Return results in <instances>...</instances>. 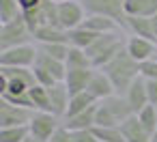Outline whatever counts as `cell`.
<instances>
[{"label": "cell", "instance_id": "6da1fadb", "mask_svg": "<svg viewBox=\"0 0 157 142\" xmlns=\"http://www.w3.org/2000/svg\"><path fill=\"white\" fill-rule=\"evenodd\" d=\"M99 71H103V73L112 80V84H114V88H116V95H125L127 88L140 78V63H136V60L127 54V50H123L108 67H103V69H99Z\"/></svg>", "mask_w": 157, "mask_h": 142}, {"label": "cell", "instance_id": "7a4b0ae2", "mask_svg": "<svg viewBox=\"0 0 157 142\" xmlns=\"http://www.w3.org/2000/svg\"><path fill=\"white\" fill-rule=\"evenodd\" d=\"M129 116H133V112H131L127 99L123 95H114V97L97 103L95 127H121Z\"/></svg>", "mask_w": 157, "mask_h": 142}, {"label": "cell", "instance_id": "3957f363", "mask_svg": "<svg viewBox=\"0 0 157 142\" xmlns=\"http://www.w3.org/2000/svg\"><path fill=\"white\" fill-rule=\"evenodd\" d=\"M30 41H35V37H33L28 24L24 22V17L0 24V52L20 48V45H28Z\"/></svg>", "mask_w": 157, "mask_h": 142}, {"label": "cell", "instance_id": "277c9868", "mask_svg": "<svg viewBox=\"0 0 157 142\" xmlns=\"http://www.w3.org/2000/svg\"><path fill=\"white\" fill-rule=\"evenodd\" d=\"M80 5L88 15H105L116 20L125 30V0H80Z\"/></svg>", "mask_w": 157, "mask_h": 142}, {"label": "cell", "instance_id": "5b68a950", "mask_svg": "<svg viewBox=\"0 0 157 142\" xmlns=\"http://www.w3.org/2000/svg\"><path fill=\"white\" fill-rule=\"evenodd\" d=\"M39 56V48L28 43V45H20V48H11L0 52V67H24V69H33Z\"/></svg>", "mask_w": 157, "mask_h": 142}, {"label": "cell", "instance_id": "8992f818", "mask_svg": "<svg viewBox=\"0 0 157 142\" xmlns=\"http://www.w3.org/2000/svg\"><path fill=\"white\" fill-rule=\"evenodd\" d=\"M63 127V118H58L52 112H35L28 129H30V138L41 140V142H50L52 136Z\"/></svg>", "mask_w": 157, "mask_h": 142}, {"label": "cell", "instance_id": "52a82bcc", "mask_svg": "<svg viewBox=\"0 0 157 142\" xmlns=\"http://www.w3.org/2000/svg\"><path fill=\"white\" fill-rule=\"evenodd\" d=\"M35 116V110L30 108H20L11 106L7 101L0 99V129H9V127H28Z\"/></svg>", "mask_w": 157, "mask_h": 142}, {"label": "cell", "instance_id": "ba28073f", "mask_svg": "<svg viewBox=\"0 0 157 142\" xmlns=\"http://www.w3.org/2000/svg\"><path fill=\"white\" fill-rule=\"evenodd\" d=\"M86 11L84 7L80 5V0H67V2H60L58 5V24L60 28L65 30H75L84 24L86 20Z\"/></svg>", "mask_w": 157, "mask_h": 142}, {"label": "cell", "instance_id": "9c48e42d", "mask_svg": "<svg viewBox=\"0 0 157 142\" xmlns=\"http://www.w3.org/2000/svg\"><path fill=\"white\" fill-rule=\"evenodd\" d=\"M125 50H127V54H129L136 63H140V65L157 56V43H155V41H148V39H142V37H133V35L127 37Z\"/></svg>", "mask_w": 157, "mask_h": 142}, {"label": "cell", "instance_id": "30bf717a", "mask_svg": "<svg viewBox=\"0 0 157 142\" xmlns=\"http://www.w3.org/2000/svg\"><path fill=\"white\" fill-rule=\"evenodd\" d=\"M125 99H127V103H129V108H131V112L133 114H140L146 106H151V101H148V88H146V80L140 75L129 88H127V93L123 95Z\"/></svg>", "mask_w": 157, "mask_h": 142}, {"label": "cell", "instance_id": "8fae6325", "mask_svg": "<svg viewBox=\"0 0 157 142\" xmlns=\"http://www.w3.org/2000/svg\"><path fill=\"white\" fill-rule=\"evenodd\" d=\"M86 93H90V95L95 97V101H105V99H110V97L116 95V88H114L112 80H110L103 71L95 69V71H93V78H90V82H88Z\"/></svg>", "mask_w": 157, "mask_h": 142}, {"label": "cell", "instance_id": "7c38bea8", "mask_svg": "<svg viewBox=\"0 0 157 142\" xmlns=\"http://www.w3.org/2000/svg\"><path fill=\"white\" fill-rule=\"evenodd\" d=\"M50 93V103H52V114H56L58 118L65 121L67 116V110H69V101H71V95L65 86V82H58L54 84L52 88H48Z\"/></svg>", "mask_w": 157, "mask_h": 142}, {"label": "cell", "instance_id": "4fadbf2b", "mask_svg": "<svg viewBox=\"0 0 157 142\" xmlns=\"http://www.w3.org/2000/svg\"><path fill=\"white\" fill-rule=\"evenodd\" d=\"M93 71L95 69H75V71H67V78H65V86L69 90L71 97L80 95V93H86L88 88V82L93 78Z\"/></svg>", "mask_w": 157, "mask_h": 142}, {"label": "cell", "instance_id": "5bb4252c", "mask_svg": "<svg viewBox=\"0 0 157 142\" xmlns=\"http://www.w3.org/2000/svg\"><path fill=\"white\" fill-rule=\"evenodd\" d=\"M118 129H121L125 142H151V133L144 129V125L140 123V118H138L136 114L129 116Z\"/></svg>", "mask_w": 157, "mask_h": 142}, {"label": "cell", "instance_id": "9a60e30c", "mask_svg": "<svg viewBox=\"0 0 157 142\" xmlns=\"http://www.w3.org/2000/svg\"><path fill=\"white\" fill-rule=\"evenodd\" d=\"M86 30L95 33V35H110V33H118L123 26L112 20V17H105V15H86L84 24H82Z\"/></svg>", "mask_w": 157, "mask_h": 142}, {"label": "cell", "instance_id": "2e32d148", "mask_svg": "<svg viewBox=\"0 0 157 142\" xmlns=\"http://www.w3.org/2000/svg\"><path fill=\"white\" fill-rule=\"evenodd\" d=\"M95 121H97V103H95L93 108H88L86 112H80V114H75V116H71V118H65L63 125H65L69 131L78 133V131H88V129H93V127H95Z\"/></svg>", "mask_w": 157, "mask_h": 142}, {"label": "cell", "instance_id": "e0dca14e", "mask_svg": "<svg viewBox=\"0 0 157 142\" xmlns=\"http://www.w3.org/2000/svg\"><path fill=\"white\" fill-rule=\"evenodd\" d=\"M125 15L127 17H155L157 0H125Z\"/></svg>", "mask_w": 157, "mask_h": 142}, {"label": "cell", "instance_id": "ac0fdd59", "mask_svg": "<svg viewBox=\"0 0 157 142\" xmlns=\"http://www.w3.org/2000/svg\"><path fill=\"white\" fill-rule=\"evenodd\" d=\"M37 45H48V43H67L69 45V30L60 26H45L35 33Z\"/></svg>", "mask_w": 157, "mask_h": 142}, {"label": "cell", "instance_id": "d6986e66", "mask_svg": "<svg viewBox=\"0 0 157 142\" xmlns=\"http://www.w3.org/2000/svg\"><path fill=\"white\" fill-rule=\"evenodd\" d=\"M37 67H41V69H45L56 82H65V78H67V65L63 63V60H56V58H52V56H48V54H43V52H39V56H37V63H35Z\"/></svg>", "mask_w": 157, "mask_h": 142}, {"label": "cell", "instance_id": "ffe728a7", "mask_svg": "<svg viewBox=\"0 0 157 142\" xmlns=\"http://www.w3.org/2000/svg\"><path fill=\"white\" fill-rule=\"evenodd\" d=\"M0 75L9 82H20L26 84L28 88L37 86V78L33 69H24V67H0Z\"/></svg>", "mask_w": 157, "mask_h": 142}, {"label": "cell", "instance_id": "44dd1931", "mask_svg": "<svg viewBox=\"0 0 157 142\" xmlns=\"http://www.w3.org/2000/svg\"><path fill=\"white\" fill-rule=\"evenodd\" d=\"M125 30H129L133 37L155 41L153 39V20L151 17H127L125 20Z\"/></svg>", "mask_w": 157, "mask_h": 142}, {"label": "cell", "instance_id": "7402d4cb", "mask_svg": "<svg viewBox=\"0 0 157 142\" xmlns=\"http://www.w3.org/2000/svg\"><path fill=\"white\" fill-rule=\"evenodd\" d=\"M67 71H75V69H93V60L86 54V50L80 48H69V54L65 58Z\"/></svg>", "mask_w": 157, "mask_h": 142}, {"label": "cell", "instance_id": "603a6c76", "mask_svg": "<svg viewBox=\"0 0 157 142\" xmlns=\"http://www.w3.org/2000/svg\"><path fill=\"white\" fill-rule=\"evenodd\" d=\"M99 39V35L86 30L84 26L75 28V30H69V45L71 48H80V50H88L95 41Z\"/></svg>", "mask_w": 157, "mask_h": 142}, {"label": "cell", "instance_id": "cb8c5ba5", "mask_svg": "<svg viewBox=\"0 0 157 142\" xmlns=\"http://www.w3.org/2000/svg\"><path fill=\"white\" fill-rule=\"evenodd\" d=\"M30 95V103L35 112H52V103H50V93L43 86H33L28 90Z\"/></svg>", "mask_w": 157, "mask_h": 142}, {"label": "cell", "instance_id": "d4e9b609", "mask_svg": "<svg viewBox=\"0 0 157 142\" xmlns=\"http://www.w3.org/2000/svg\"><path fill=\"white\" fill-rule=\"evenodd\" d=\"M95 103H99V101H95V97H93L90 93H80V95L71 97L69 110H67V116H65V118H71V116H75V114H80V112H86V110L93 108Z\"/></svg>", "mask_w": 157, "mask_h": 142}, {"label": "cell", "instance_id": "484cf974", "mask_svg": "<svg viewBox=\"0 0 157 142\" xmlns=\"http://www.w3.org/2000/svg\"><path fill=\"white\" fill-rule=\"evenodd\" d=\"M22 17V9L17 0H0V24Z\"/></svg>", "mask_w": 157, "mask_h": 142}, {"label": "cell", "instance_id": "4316f807", "mask_svg": "<svg viewBox=\"0 0 157 142\" xmlns=\"http://www.w3.org/2000/svg\"><path fill=\"white\" fill-rule=\"evenodd\" d=\"M30 138L28 127H9L0 129V142H26Z\"/></svg>", "mask_w": 157, "mask_h": 142}, {"label": "cell", "instance_id": "83f0119b", "mask_svg": "<svg viewBox=\"0 0 157 142\" xmlns=\"http://www.w3.org/2000/svg\"><path fill=\"white\" fill-rule=\"evenodd\" d=\"M93 133L99 142H125L118 127H93Z\"/></svg>", "mask_w": 157, "mask_h": 142}, {"label": "cell", "instance_id": "f1b7e54d", "mask_svg": "<svg viewBox=\"0 0 157 142\" xmlns=\"http://www.w3.org/2000/svg\"><path fill=\"white\" fill-rule=\"evenodd\" d=\"M37 48H39V52H43V54H48V56L65 63L71 45H67V43H48V45H37Z\"/></svg>", "mask_w": 157, "mask_h": 142}, {"label": "cell", "instance_id": "f546056e", "mask_svg": "<svg viewBox=\"0 0 157 142\" xmlns=\"http://www.w3.org/2000/svg\"><path fill=\"white\" fill-rule=\"evenodd\" d=\"M138 118H140V123L144 125V129L153 136L155 133V129H157V110H155V106H146L140 114H136Z\"/></svg>", "mask_w": 157, "mask_h": 142}, {"label": "cell", "instance_id": "4dcf8cb0", "mask_svg": "<svg viewBox=\"0 0 157 142\" xmlns=\"http://www.w3.org/2000/svg\"><path fill=\"white\" fill-rule=\"evenodd\" d=\"M140 75L146 82H155L157 80V58H151V60L142 63L140 65Z\"/></svg>", "mask_w": 157, "mask_h": 142}, {"label": "cell", "instance_id": "1f68e13d", "mask_svg": "<svg viewBox=\"0 0 157 142\" xmlns=\"http://www.w3.org/2000/svg\"><path fill=\"white\" fill-rule=\"evenodd\" d=\"M50 142H75V136H73V131H69L65 125L52 136V140Z\"/></svg>", "mask_w": 157, "mask_h": 142}, {"label": "cell", "instance_id": "d6a6232c", "mask_svg": "<svg viewBox=\"0 0 157 142\" xmlns=\"http://www.w3.org/2000/svg\"><path fill=\"white\" fill-rule=\"evenodd\" d=\"M73 136H75V142H99L97 136L93 133V129H88V131H78V133H73Z\"/></svg>", "mask_w": 157, "mask_h": 142}, {"label": "cell", "instance_id": "836d02e7", "mask_svg": "<svg viewBox=\"0 0 157 142\" xmlns=\"http://www.w3.org/2000/svg\"><path fill=\"white\" fill-rule=\"evenodd\" d=\"M20 2V9H22V13H28V11H35L43 0H17Z\"/></svg>", "mask_w": 157, "mask_h": 142}, {"label": "cell", "instance_id": "e575fe53", "mask_svg": "<svg viewBox=\"0 0 157 142\" xmlns=\"http://www.w3.org/2000/svg\"><path fill=\"white\" fill-rule=\"evenodd\" d=\"M146 88H148V101H151V106H157V80L155 82H146Z\"/></svg>", "mask_w": 157, "mask_h": 142}, {"label": "cell", "instance_id": "d590c367", "mask_svg": "<svg viewBox=\"0 0 157 142\" xmlns=\"http://www.w3.org/2000/svg\"><path fill=\"white\" fill-rule=\"evenodd\" d=\"M151 20H153V39H155V43H157V15L151 17Z\"/></svg>", "mask_w": 157, "mask_h": 142}, {"label": "cell", "instance_id": "8d00e7d4", "mask_svg": "<svg viewBox=\"0 0 157 142\" xmlns=\"http://www.w3.org/2000/svg\"><path fill=\"white\" fill-rule=\"evenodd\" d=\"M151 142H157V129H155V133L151 136Z\"/></svg>", "mask_w": 157, "mask_h": 142}, {"label": "cell", "instance_id": "74e56055", "mask_svg": "<svg viewBox=\"0 0 157 142\" xmlns=\"http://www.w3.org/2000/svg\"><path fill=\"white\" fill-rule=\"evenodd\" d=\"M26 142H41V140H35V138H28Z\"/></svg>", "mask_w": 157, "mask_h": 142}, {"label": "cell", "instance_id": "f35d334b", "mask_svg": "<svg viewBox=\"0 0 157 142\" xmlns=\"http://www.w3.org/2000/svg\"><path fill=\"white\" fill-rule=\"evenodd\" d=\"M52 2H56V5H60V2H67V0H52Z\"/></svg>", "mask_w": 157, "mask_h": 142}, {"label": "cell", "instance_id": "ab89813d", "mask_svg": "<svg viewBox=\"0 0 157 142\" xmlns=\"http://www.w3.org/2000/svg\"><path fill=\"white\" fill-rule=\"evenodd\" d=\"M155 110H157V106H155Z\"/></svg>", "mask_w": 157, "mask_h": 142}, {"label": "cell", "instance_id": "60d3db41", "mask_svg": "<svg viewBox=\"0 0 157 142\" xmlns=\"http://www.w3.org/2000/svg\"><path fill=\"white\" fill-rule=\"evenodd\" d=\"M155 58H157V56H155Z\"/></svg>", "mask_w": 157, "mask_h": 142}]
</instances>
